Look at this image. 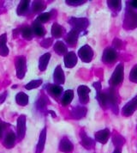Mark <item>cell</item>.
<instances>
[{"instance_id":"cell-19","label":"cell","mask_w":137,"mask_h":153,"mask_svg":"<svg viewBox=\"0 0 137 153\" xmlns=\"http://www.w3.org/2000/svg\"><path fill=\"white\" fill-rule=\"evenodd\" d=\"M15 134L13 132H10L7 133V135L5 136V138L4 139V142H3V145L4 146L5 148L7 149H10L15 146Z\"/></svg>"},{"instance_id":"cell-14","label":"cell","mask_w":137,"mask_h":153,"mask_svg":"<svg viewBox=\"0 0 137 153\" xmlns=\"http://www.w3.org/2000/svg\"><path fill=\"white\" fill-rule=\"evenodd\" d=\"M88 109L83 107V106H76L75 108H72V110L70 112L71 117L75 120H80L86 116Z\"/></svg>"},{"instance_id":"cell-17","label":"cell","mask_w":137,"mask_h":153,"mask_svg":"<svg viewBox=\"0 0 137 153\" xmlns=\"http://www.w3.org/2000/svg\"><path fill=\"white\" fill-rule=\"evenodd\" d=\"M46 128L45 127L41 132L40 138H39V141L38 144L36 146V150H35V153H42L45 148V145H46Z\"/></svg>"},{"instance_id":"cell-8","label":"cell","mask_w":137,"mask_h":153,"mask_svg":"<svg viewBox=\"0 0 137 153\" xmlns=\"http://www.w3.org/2000/svg\"><path fill=\"white\" fill-rule=\"evenodd\" d=\"M137 109V96L133 98L129 102H127L122 109V114L123 116L128 117L134 114Z\"/></svg>"},{"instance_id":"cell-28","label":"cell","mask_w":137,"mask_h":153,"mask_svg":"<svg viewBox=\"0 0 137 153\" xmlns=\"http://www.w3.org/2000/svg\"><path fill=\"white\" fill-rule=\"evenodd\" d=\"M62 35H63V28L58 23L54 22L52 27V35L54 38H60Z\"/></svg>"},{"instance_id":"cell-6","label":"cell","mask_w":137,"mask_h":153,"mask_svg":"<svg viewBox=\"0 0 137 153\" xmlns=\"http://www.w3.org/2000/svg\"><path fill=\"white\" fill-rule=\"evenodd\" d=\"M78 56L81 60L85 63H89L92 61L94 58V51L88 45H84L78 50Z\"/></svg>"},{"instance_id":"cell-30","label":"cell","mask_w":137,"mask_h":153,"mask_svg":"<svg viewBox=\"0 0 137 153\" xmlns=\"http://www.w3.org/2000/svg\"><path fill=\"white\" fill-rule=\"evenodd\" d=\"M107 4L110 9L114 11H119L122 7V2L119 0H108Z\"/></svg>"},{"instance_id":"cell-2","label":"cell","mask_w":137,"mask_h":153,"mask_svg":"<svg viewBox=\"0 0 137 153\" xmlns=\"http://www.w3.org/2000/svg\"><path fill=\"white\" fill-rule=\"evenodd\" d=\"M124 77V66L123 63H120L116 65V67L114 70V72L110 76V84L112 87L117 86L123 81Z\"/></svg>"},{"instance_id":"cell-38","label":"cell","mask_w":137,"mask_h":153,"mask_svg":"<svg viewBox=\"0 0 137 153\" xmlns=\"http://www.w3.org/2000/svg\"><path fill=\"white\" fill-rule=\"evenodd\" d=\"M112 44H113V48L115 50H119L123 48V42L117 38H115L112 42Z\"/></svg>"},{"instance_id":"cell-40","label":"cell","mask_w":137,"mask_h":153,"mask_svg":"<svg viewBox=\"0 0 137 153\" xmlns=\"http://www.w3.org/2000/svg\"><path fill=\"white\" fill-rule=\"evenodd\" d=\"M5 128H6V124L0 121V139H2V137H3V134H4Z\"/></svg>"},{"instance_id":"cell-35","label":"cell","mask_w":137,"mask_h":153,"mask_svg":"<svg viewBox=\"0 0 137 153\" xmlns=\"http://www.w3.org/2000/svg\"><path fill=\"white\" fill-rule=\"evenodd\" d=\"M52 18V12H45V13H41L38 18H37V21L39 22L42 23H45V22H47L50 19Z\"/></svg>"},{"instance_id":"cell-41","label":"cell","mask_w":137,"mask_h":153,"mask_svg":"<svg viewBox=\"0 0 137 153\" xmlns=\"http://www.w3.org/2000/svg\"><path fill=\"white\" fill-rule=\"evenodd\" d=\"M7 95H8L7 91H4V93H2V95L0 96V104L4 102V101H5V99L7 97Z\"/></svg>"},{"instance_id":"cell-22","label":"cell","mask_w":137,"mask_h":153,"mask_svg":"<svg viewBox=\"0 0 137 153\" xmlns=\"http://www.w3.org/2000/svg\"><path fill=\"white\" fill-rule=\"evenodd\" d=\"M50 59H51V53H46L43 55L41 56L40 60H39V69L41 70V71H44L46 70L48 63L50 61Z\"/></svg>"},{"instance_id":"cell-11","label":"cell","mask_w":137,"mask_h":153,"mask_svg":"<svg viewBox=\"0 0 137 153\" xmlns=\"http://www.w3.org/2000/svg\"><path fill=\"white\" fill-rule=\"evenodd\" d=\"M77 56L74 52H68L63 58V62L64 65L67 68H73L75 67V65L77 64Z\"/></svg>"},{"instance_id":"cell-43","label":"cell","mask_w":137,"mask_h":153,"mask_svg":"<svg viewBox=\"0 0 137 153\" xmlns=\"http://www.w3.org/2000/svg\"><path fill=\"white\" fill-rule=\"evenodd\" d=\"M112 153H121V152H120V150H118V149H116V150H115V151H114V152H113Z\"/></svg>"},{"instance_id":"cell-7","label":"cell","mask_w":137,"mask_h":153,"mask_svg":"<svg viewBox=\"0 0 137 153\" xmlns=\"http://www.w3.org/2000/svg\"><path fill=\"white\" fill-rule=\"evenodd\" d=\"M117 59V53L113 48H107L105 49L102 56V61L106 65H111Z\"/></svg>"},{"instance_id":"cell-1","label":"cell","mask_w":137,"mask_h":153,"mask_svg":"<svg viewBox=\"0 0 137 153\" xmlns=\"http://www.w3.org/2000/svg\"><path fill=\"white\" fill-rule=\"evenodd\" d=\"M123 27L126 29L137 28V12L132 9H127L123 21Z\"/></svg>"},{"instance_id":"cell-33","label":"cell","mask_w":137,"mask_h":153,"mask_svg":"<svg viewBox=\"0 0 137 153\" xmlns=\"http://www.w3.org/2000/svg\"><path fill=\"white\" fill-rule=\"evenodd\" d=\"M48 103L47 97L45 96V95H41V97H39V99L37 100V102H36V107L38 109H43L46 104Z\"/></svg>"},{"instance_id":"cell-13","label":"cell","mask_w":137,"mask_h":153,"mask_svg":"<svg viewBox=\"0 0 137 153\" xmlns=\"http://www.w3.org/2000/svg\"><path fill=\"white\" fill-rule=\"evenodd\" d=\"M53 80H54L55 84L57 85H61L64 84L65 82V76H64V72L62 69L61 65H57L53 73Z\"/></svg>"},{"instance_id":"cell-20","label":"cell","mask_w":137,"mask_h":153,"mask_svg":"<svg viewBox=\"0 0 137 153\" xmlns=\"http://www.w3.org/2000/svg\"><path fill=\"white\" fill-rule=\"evenodd\" d=\"M7 43V35L6 34H3L0 35V55L3 57H6L10 50L8 48L6 45Z\"/></svg>"},{"instance_id":"cell-15","label":"cell","mask_w":137,"mask_h":153,"mask_svg":"<svg viewBox=\"0 0 137 153\" xmlns=\"http://www.w3.org/2000/svg\"><path fill=\"white\" fill-rule=\"evenodd\" d=\"M73 150H74V146L71 143V141L66 137L63 138L59 144V151L63 153H71Z\"/></svg>"},{"instance_id":"cell-27","label":"cell","mask_w":137,"mask_h":153,"mask_svg":"<svg viewBox=\"0 0 137 153\" xmlns=\"http://www.w3.org/2000/svg\"><path fill=\"white\" fill-rule=\"evenodd\" d=\"M15 102L20 106H27L28 103V96L24 92H19L15 96Z\"/></svg>"},{"instance_id":"cell-29","label":"cell","mask_w":137,"mask_h":153,"mask_svg":"<svg viewBox=\"0 0 137 153\" xmlns=\"http://www.w3.org/2000/svg\"><path fill=\"white\" fill-rule=\"evenodd\" d=\"M21 35L22 36V38L25 40H31L33 38V35H34L33 29L28 26L23 27L21 30Z\"/></svg>"},{"instance_id":"cell-37","label":"cell","mask_w":137,"mask_h":153,"mask_svg":"<svg viewBox=\"0 0 137 153\" xmlns=\"http://www.w3.org/2000/svg\"><path fill=\"white\" fill-rule=\"evenodd\" d=\"M87 1H85V0H75V1H73V0H67L65 3L68 4V5H71V6H78V5H81V4H85Z\"/></svg>"},{"instance_id":"cell-9","label":"cell","mask_w":137,"mask_h":153,"mask_svg":"<svg viewBox=\"0 0 137 153\" xmlns=\"http://www.w3.org/2000/svg\"><path fill=\"white\" fill-rule=\"evenodd\" d=\"M77 94L79 97V101L82 104H87L89 102L90 89L86 85H80L77 88Z\"/></svg>"},{"instance_id":"cell-26","label":"cell","mask_w":137,"mask_h":153,"mask_svg":"<svg viewBox=\"0 0 137 153\" xmlns=\"http://www.w3.org/2000/svg\"><path fill=\"white\" fill-rule=\"evenodd\" d=\"M81 138H82V141L81 144L82 146L86 148V149H91L94 146V139H91L90 137L87 136L85 133H81Z\"/></svg>"},{"instance_id":"cell-3","label":"cell","mask_w":137,"mask_h":153,"mask_svg":"<svg viewBox=\"0 0 137 153\" xmlns=\"http://www.w3.org/2000/svg\"><path fill=\"white\" fill-rule=\"evenodd\" d=\"M15 65L16 69V76L22 79L27 72V61L24 56H18L15 59Z\"/></svg>"},{"instance_id":"cell-31","label":"cell","mask_w":137,"mask_h":153,"mask_svg":"<svg viewBox=\"0 0 137 153\" xmlns=\"http://www.w3.org/2000/svg\"><path fill=\"white\" fill-rule=\"evenodd\" d=\"M46 8V4L43 1H34L32 5V9L34 13H40Z\"/></svg>"},{"instance_id":"cell-18","label":"cell","mask_w":137,"mask_h":153,"mask_svg":"<svg viewBox=\"0 0 137 153\" xmlns=\"http://www.w3.org/2000/svg\"><path fill=\"white\" fill-rule=\"evenodd\" d=\"M110 133L109 129H103V130H100V131L96 132L95 139L98 142L104 145V144L107 143L110 138Z\"/></svg>"},{"instance_id":"cell-23","label":"cell","mask_w":137,"mask_h":153,"mask_svg":"<svg viewBox=\"0 0 137 153\" xmlns=\"http://www.w3.org/2000/svg\"><path fill=\"white\" fill-rule=\"evenodd\" d=\"M32 29H33V33L34 35L39 36V37H42L46 35V29L41 22H39L37 20L34 22Z\"/></svg>"},{"instance_id":"cell-34","label":"cell","mask_w":137,"mask_h":153,"mask_svg":"<svg viewBox=\"0 0 137 153\" xmlns=\"http://www.w3.org/2000/svg\"><path fill=\"white\" fill-rule=\"evenodd\" d=\"M112 140H113V144L115 145V146L116 147V149H117L118 147H121V146L124 144V142H125V139H123V137H122L121 135H119V134H117V133H116V134L113 136Z\"/></svg>"},{"instance_id":"cell-44","label":"cell","mask_w":137,"mask_h":153,"mask_svg":"<svg viewBox=\"0 0 137 153\" xmlns=\"http://www.w3.org/2000/svg\"><path fill=\"white\" fill-rule=\"evenodd\" d=\"M49 113H50L51 114H52V116H53V117H56V114H55L54 112L53 111H49Z\"/></svg>"},{"instance_id":"cell-10","label":"cell","mask_w":137,"mask_h":153,"mask_svg":"<svg viewBox=\"0 0 137 153\" xmlns=\"http://www.w3.org/2000/svg\"><path fill=\"white\" fill-rule=\"evenodd\" d=\"M17 137L22 139L26 134V116L21 114L17 119Z\"/></svg>"},{"instance_id":"cell-42","label":"cell","mask_w":137,"mask_h":153,"mask_svg":"<svg viewBox=\"0 0 137 153\" xmlns=\"http://www.w3.org/2000/svg\"><path fill=\"white\" fill-rule=\"evenodd\" d=\"M130 5L134 9H137V0H133V1H130Z\"/></svg>"},{"instance_id":"cell-16","label":"cell","mask_w":137,"mask_h":153,"mask_svg":"<svg viewBox=\"0 0 137 153\" xmlns=\"http://www.w3.org/2000/svg\"><path fill=\"white\" fill-rule=\"evenodd\" d=\"M46 89L47 90L49 94L55 98H58L63 93V87L57 84H46Z\"/></svg>"},{"instance_id":"cell-4","label":"cell","mask_w":137,"mask_h":153,"mask_svg":"<svg viewBox=\"0 0 137 153\" xmlns=\"http://www.w3.org/2000/svg\"><path fill=\"white\" fill-rule=\"evenodd\" d=\"M105 96H106V102H107V107H111L112 110L115 114L118 113V108H117V97H116V91L114 88L110 87L107 91H105Z\"/></svg>"},{"instance_id":"cell-5","label":"cell","mask_w":137,"mask_h":153,"mask_svg":"<svg viewBox=\"0 0 137 153\" xmlns=\"http://www.w3.org/2000/svg\"><path fill=\"white\" fill-rule=\"evenodd\" d=\"M69 25L72 26L74 29L78 30L79 32L86 30L88 27L89 21L87 18H76V17H71L68 20Z\"/></svg>"},{"instance_id":"cell-32","label":"cell","mask_w":137,"mask_h":153,"mask_svg":"<svg viewBox=\"0 0 137 153\" xmlns=\"http://www.w3.org/2000/svg\"><path fill=\"white\" fill-rule=\"evenodd\" d=\"M42 80L41 79H36V80H32L31 82L27 83L26 85H25V89L27 90V91H30V90H34V89H36L38 87H40L41 84H42Z\"/></svg>"},{"instance_id":"cell-25","label":"cell","mask_w":137,"mask_h":153,"mask_svg":"<svg viewBox=\"0 0 137 153\" xmlns=\"http://www.w3.org/2000/svg\"><path fill=\"white\" fill-rule=\"evenodd\" d=\"M73 98H74V91H72V90L66 91L63 93V95L62 97L61 104L63 106H68L72 102Z\"/></svg>"},{"instance_id":"cell-12","label":"cell","mask_w":137,"mask_h":153,"mask_svg":"<svg viewBox=\"0 0 137 153\" xmlns=\"http://www.w3.org/2000/svg\"><path fill=\"white\" fill-rule=\"evenodd\" d=\"M79 34H80V32L78 30H76V29H74V28H72L68 32V35H66V37H65V42L68 46L75 47L76 43H77V41H78Z\"/></svg>"},{"instance_id":"cell-24","label":"cell","mask_w":137,"mask_h":153,"mask_svg":"<svg viewBox=\"0 0 137 153\" xmlns=\"http://www.w3.org/2000/svg\"><path fill=\"white\" fill-rule=\"evenodd\" d=\"M53 49L56 52V53H57L58 55H65L68 53V48L66 45L63 43V42H61V41H57L55 43Z\"/></svg>"},{"instance_id":"cell-21","label":"cell","mask_w":137,"mask_h":153,"mask_svg":"<svg viewBox=\"0 0 137 153\" xmlns=\"http://www.w3.org/2000/svg\"><path fill=\"white\" fill-rule=\"evenodd\" d=\"M29 5H30V1L28 0H23L21 1L19 5L16 9V13L19 16H24L27 13L29 10Z\"/></svg>"},{"instance_id":"cell-36","label":"cell","mask_w":137,"mask_h":153,"mask_svg":"<svg viewBox=\"0 0 137 153\" xmlns=\"http://www.w3.org/2000/svg\"><path fill=\"white\" fill-rule=\"evenodd\" d=\"M130 80L132 83H137V65H136L130 71Z\"/></svg>"},{"instance_id":"cell-39","label":"cell","mask_w":137,"mask_h":153,"mask_svg":"<svg viewBox=\"0 0 137 153\" xmlns=\"http://www.w3.org/2000/svg\"><path fill=\"white\" fill-rule=\"evenodd\" d=\"M52 44V38H46L41 42V47H43L45 48H48Z\"/></svg>"}]
</instances>
